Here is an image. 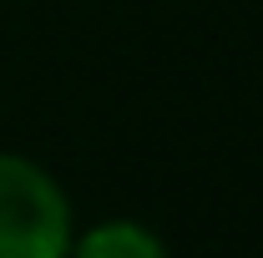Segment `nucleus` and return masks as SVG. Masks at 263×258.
<instances>
[{"label":"nucleus","mask_w":263,"mask_h":258,"mask_svg":"<svg viewBox=\"0 0 263 258\" xmlns=\"http://www.w3.org/2000/svg\"><path fill=\"white\" fill-rule=\"evenodd\" d=\"M76 213L61 177L26 152H0V258H66Z\"/></svg>","instance_id":"obj_1"},{"label":"nucleus","mask_w":263,"mask_h":258,"mask_svg":"<svg viewBox=\"0 0 263 258\" xmlns=\"http://www.w3.org/2000/svg\"><path fill=\"white\" fill-rule=\"evenodd\" d=\"M66 258H172L162 233L137 218H101L91 228H76Z\"/></svg>","instance_id":"obj_2"}]
</instances>
